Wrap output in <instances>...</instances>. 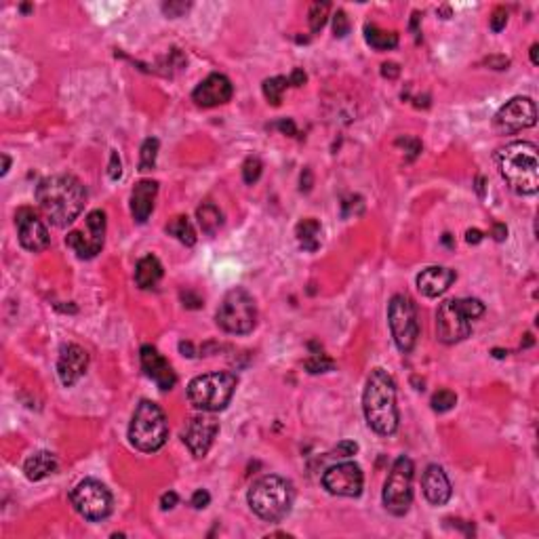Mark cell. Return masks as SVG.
<instances>
[{
  "mask_svg": "<svg viewBox=\"0 0 539 539\" xmlns=\"http://www.w3.org/2000/svg\"><path fill=\"white\" fill-rule=\"evenodd\" d=\"M36 202L41 211L57 227L74 224L87 205V188L74 175H51L36 188Z\"/></svg>",
  "mask_w": 539,
  "mask_h": 539,
  "instance_id": "6da1fadb",
  "label": "cell"
},
{
  "mask_svg": "<svg viewBox=\"0 0 539 539\" xmlns=\"http://www.w3.org/2000/svg\"><path fill=\"white\" fill-rule=\"evenodd\" d=\"M362 411L373 432L392 436L399 430V406H396V384L384 369H373L362 394Z\"/></svg>",
  "mask_w": 539,
  "mask_h": 539,
  "instance_id": "7a4b0ae2",
  "label": "cell"
},
{
  "mask_svg": "<svg viewBox=\"0 0 539 539\" xmlns=\"http://www.w3.org/2000/svg\"><path fill=\"white\" fill-rule=\"evenodd\" d=\"M499 171L510 190L520 196H533L539 190L538 145L531 141H512L497 154Z\"/></svg>",
  "mask_w": 539,
  "mask_h": 539,
  "instance_id": "3957f363",
  "label": "cell"
},
{
  "mask_svg": "<svg viewBox=\"0 0 539 539\" xmlns=\"http://www.w3.org/2000/svg\"><path fill=\"white\" fill-rule=\"evenodd\" d=\"M247 499L253 514H257L266 523H278L291 512L293 501H295V491L287 478L268 474L251 485Z\"/></svg>",
  "mask_w": 539,
  "mask_h": 539,
  "instance_id": "277c9868",
  "label": "cell"
},
{
  "mask_svg": "<svg viewBox=\"0 0 539 539\" xmlns=\"http://www.w3.org/2000/svg\"><path fill=\"white\" fill-rule=\"evenodd\" d=\"M485 314V304L476 297L447 299L436 312V337L443 344L463 342L472 331V320Z\"/></svg>",
  "mask_w": 539,
  "mask_h": 539,
  "instance_id": "5b68a950",
  "label": "cell"
},
{
  "mask_svg": "<svg viewBox=\"0 0 539 539\" xmlns=\"http://www.w3.org/2000/svg\"><path fill=\"white\" fill-rule=\"evenodd\" d=\"M169 438V423L163 409L152 401L137 404L129 426V441L141 453H156Z\"/></svg>",
  "mask_w": 539,
  "mask_h": 539,
  "instance_id": "8992f818",
  "label": "cell"
},
{
  "mask_svg": "<svg viewBox=\"0 0 539 539\" xmlns=\"http://www.w3.org/2000/svg\"><path fill=\"white\" fill-rule=\"evenodd\" d=\"M236 386H238V377L227 371L198 375L188 386V399L198 411H205V413L224 411L236 392Z\"/></svg>",
  "mask_w": 539,
  "mask_h": 539,
  "instance_id": "52a82bcc",
  "label": "cell"
},
{
  "mask_svg": "<svg viewBox=\"0 0 539 539\" xmlns=\"http://www.w3.org/2000/svg\"><path fill=\"white\" fill-rule=\"evenodd\" d=\"M255 322H257L255 299L240 287L227 291L217 310V324L225 333L247 335L255 329Z\"/></svg>",
  "mask_w": 539,
  "mask_h": 539,
  "instance_id": "ba28073f",
  "label": "cell"
},
{
  "mask_svg": "<svg viewBox=\"0 0 539 539\" xmlns=\"http://www.w3.org/2000/svg\"><path fill=\"white\" fill-rule=\"evenodd\" d=\"M413 461L406 455H401L386 478L381 497L386 510L394 516H404L413 503Z\"/></svg>",
  "mask_w": 539,
  "mask_h": 539,
  "instance_id": "9c48e42d",
  "label": "cell"
},
{
  "mask_svg": "<svg viewBox=\"0 0 539 539\" xmlns=\"http://www.w3.org/2000/svg\"><path fill=\"white\" fill-rule=\"evenodd\" d=\"M388 322L392 337L399 350L409 354L419 337V322H417V308L409 295H394L388 306Z\"/></svg>",
  "mask_w": 539,
  "mask_h": 539,
  "instance_id": "30bf717a",
  "label": "cell"
},
{
  "mask_svg": "<svg viewBox=\"0 0 539 539\" xmlns=\"http://www.w3.org/2000/svg\"><path fill=\"white\" fill-rule=\"evenodd\" d=\"M72 505L83 518L97 523L112 514V493L99 481L85 478L72 491Z\"/></svg>",
  "mask_w": 539,
  "mask_h": 539,
  "instance_id": "8fae6325",
  "label": "cell"
},
{
  "mask_svg": "<svg viewBox=\"0 0 539 539\" xmlns=\"http://www.w3.org/2000/svg\"><path fill=\"white\" fill-rule=\"evenodd\" d=\"M106 240V213L95 209L85 220L83 230H72L66 238V245L81 257V260H93Z\"/></svg>",
  "mask_w": 539,
  "mask_h": 539,
  "instance_id": "7c38bea8",
  "label": "cell"
},
{
  "mask_svg": "<svg viewBox=\"0 0 539 539\" xmlns=\"http://www.w3.org/2000/svg\"><path fill=\"white\" fill-rule=\"evenodd\" d=\"M535 123H538V108L531 97H512L505 106L499 108L493 120L495 129L503 135L531 129L535 127Z\"/></svg>",
  "mask_w": 539,
  "mask_h": 539,
  "instance_id": "4fadbf2b",
  "label": "cell"
},
{
  "mask_svg": "<svg viewBox=\"0 0 539 539\" xmlns=\"http://www.w3.org/2000/svg\"><path fill=\"white\" fill-rule=\"evenodd\" d=\"M362 485H364V476H362L360 466H356L354 461H344V463L331 466L322 474V487L331 495L359 497L362 493Z\"/></svg>",
  "mask_w": 539,
  "mask_h": 539,
  "instance_id": "5bb4252c",
  "label": "cell"
},
{
  "mask_svg": "<svg viewBox=\"0 0 539 539\" xmlns=\"http://www.w3.org/2000/svg\"><path fill=\"white\" fill-rule=\"evenodd\" d=\"M217 432H220V421L213 415H207L202 411V415H194L188 421L183 430V443L188 445V449L194 457H205L213 447Z\"/></svg>",
  "mask_w": 539,
  "mask_h": 539,
  "instance_id": "9a60e30c",
  "label": "cell"
},
{
  "mask_svg": "<svg viewBox=\"0 0 539 539\" xmlns=\"http://www.w3.org/2000/svg\"><path fill=\"white\" fill-rule=\"evenodd\" d=\"M15 224H17V236H19V245L26 249V251H32V253H41L48 247V230L46 225L43 224V220L30 209V207H24L17 211L15 215Z\"/></svg>",
  "mask_w": 539,
  "mask_h": 539,
  "instance_id": "2e32d148",
  "label": "cell"
},
{
  "mask_svg": "<svg viewBox=\"0 0 539 539\" xmlns=\"http://www.w3.org/2000/svg\"><path fill=\"white\" fill-rule=\"evenodd\" d=\"M89 366V354L78 344H63L57 359V375L66 388H72Z\"/></svg>",
  "mask_w": 539,
  "mask_h": 539,
  "instance_id": "e0dca14e",
  "label": "cell"
},
{
  "mask_svg": "<svg viewBox=\"0 0 539 539\" xmlns=\"http://www.w3.org/2000/svg\"><path fill=\"white\" fill-rule=\"evenodd\" d=\"M141 369L143 373L163 390V392H169L175 388L178 384V375L173 371V366L167 362V359L154 348V346H141Z\"/></svg>",
  "mask_w": 539,
  "mask_h": 539,
  "instance_id": "ac0fdd59",
  "label": "cell"
},
{
  "mask_svg": "<svg viewBox=\"0 0 539 539\" xmlns=\"http://www.w3.org/2000/svg\"><path fill=\"white\" fill-rule=\"evenodd\" d=\"M232 93H234V87H232V83H230L227 76H224V74H211V76H207L194 89L192 99L200 108H215V106L227 103L232 99Z\"/></svg>",
  "mask_w": 539,
  "mask_h": 539,
  "instance_id": "d6986e66",
  "label": "cell"
},
{
  "mask_svg": "<svg viewBox=\"0 0 539 539\" xmlns=\"http://www.w3.org/2000/svg\"><path fill=\"white\" fill-rule=\"evenodd\" d=\"M421 487H423L426 499L432 505H445L451 499V495H453L447 472L441 466H436V463H432V466L426 468L423 478H421Z\"/></svg>",
  "mask_w": 539,
  "mask_h": 539,
  "instance_id": "ffe728a7",
  "label": "cell"
},
{
  "mask_svg": "<svg viewBox=\"0 0 539 539\" xmlns=\"http://www.w3.org/2000/svg\"><path fill=\"white\" fill-rule=\"evenodd\" d=\"M455 278H457L455 270L432 266V268L421 270L417 274V289L426 297H438L455 282Z\"/></svg>",
  "mask_w": 539,
  "mask_h": 539,
  "instance_id": "44dd1931",
  "label": "cell"
},
{
  "mask_svg": "<svg viewBox=\"0 0 539 539\" xmlns=\"http://www.w3.org/2000/svg\"><path fill=\"white\" fill-rule=\"evenodd\" d=\"M158 194V183L152 180H141L135 183L131 192V213L137 224H145L154 211V200Z\"/></svg>",
  "mask_w": 539,
  "mask_h": 539,
  "instance_id": "7402d4cb",
  "label": "cell"
},
{
  "mask_svg": "<svg viewBox=\"0 0 539 539\" xmlns=\"http://www.w3.org/2000/svg\"><path fill=\"white\" fill-rule=\"evenodd\" d=\"M57 470V457L48 451H38L34 455H30L24 463V472L28 481H43L46 476H51Z\"/></svg>",
  "mask_w": 539,
  "mask_h": 539,
  "instance_id": "603a6c76",
  "label": "cell"
},
{
  "mask_svg": "<svg viewBox=\"0 0 539 539\" xmlns=\"http://www.w3.org/2000/svg\"><path fill=\"white\" fill-rule=\"evenodd\" d=\"M163 278V264L154 255H145L137 262L135 282L139 289H154Z\"/></svg>",
  "mask_w": 539,
  "mask_h": 539,
  "instance_id": "cb8c5ba5",
  "label": "cell"
},
{
  "mask_svg": "<svg viewBox=\"0 0 539 539\" xmlns=\"http://www.w3.org/2000/svg\"><path fill=\"white\" fill-rule=\"evenodd\" d=\"M295 234H297V240L304 251H310V253L318 251V247H320V222L318 220L314 217L302 220L295 227Z\"/></svg>",
  "mask_w": 539,
  "mask_h": 539,
  "instance_id": "d4e9b609",
  "label": "cell"
},
{
  "mask_svg": "<svg viewBox=\"0 0 539 539\" xmlns=\"http://www.w3.org/2000/svg\"><path fill=\"white\" fill-rule=\"evenodd\" d=\"M364 41L369 46H373L375 51H390L399 45V34L396 32H388L377 28L375 24H366L364 26Z\"/></svg>",
  "mask_w": 539,
  "mask_h": 539,
  "instance_id": "484cf974",
  "label": "cell"
},
{
  "mask_svg": "<svg viewBox=\"0 0 539 539\" xmlns=\"http://www.w3.org/2000/svg\"><path fill=\"white\" fill-rule=\"evenodd\" d=\"M196 217H198V224L202 227V232L209 234V236H213L222 227V224H224V215H222V211L213 202L200 205L198 211H196Z\"/></svg>",
  "mask_w": 539,
  "mask_h": 539,
  "instance_id": "4316f807",
  "label": "cell"
},
{
  "mask_svg": "<svg viewBox=\"0 0 539 539\" xmlns=\"http://www.w3.org/2000/svg\"><path fill=\"white\" fill-rule=\"evenodd\" d=\"M167 234L175 236L181 245H185V247H194V245H196V232H194V227H192L190 220H188L185 215L173 217V220L167 224Z\"/></svg>",
  "mask_w": 539,
  "mask_h": 539,
  "instance_id": "83f0119b",
  "label": "cell"
},
{
  "mask_svg": "<svg viewBox=\"0 0 539 539\" xmlns=\"http://www.w3.org/2000/svg\"><path fill=\"white\" fill-rule=\"evenodd\" d=\"M158 139L156 137H148L141 143V154H139V171H152L156 165V156H158Z\"/></svg>",
  "mask_w": 539,
  "mask_h": 539,
  "instance_id": "f1b7e54d",
  "label": "cell"
},
{
  "mask_svg": "<svg viewBox=\"0 0 539 539\" xmlns=\"http://www.w3.org/2000/svg\"><path fill=\"white\" fill-rule=\"evenodd\" d=\"M289 87V78L287 76H274L264 81V95L272 106H280L282 101V93Z\"/></svg>",
  "mask_w": 539,
  "mask_h": 539,
  "instance_id": "f546056e",
  "label": "cell"
},
{
  "mask_svg": "<svg viewBox=\"0 0 539 539\" xmlns=\"http://www.w3.org/2000/svg\"><path fill=\"white\" fill-rule=\"evenodd\" d=\"M329 11H331V4L329 2H314L310 6V13H308V21H310V30L312 32H320L327 24V17H329Z\"/></svg>",
  "mask_w": 539,
  "mask_h": 539,
  "instance_id": "4dcf8cb0",
  "label": "cell"
},
{
  "mask_svg": "<svg viewBox=\"0 0 539 539\" xmlns=\"http://www.w3.org/2000/svg\"><path fill=\"white\" fill-rule=\"evenodd\" d=\"M432 409L436 411V413H447L451 411L455 404H457V396H455V392H451V390H438L434 396H432Z\"/></svg>",
  "mask_w": 539,
  "mask_h": 539,
  "instance_id": "1f68e13d",
  "label": "cell"
},
{
  "mask_svg": "<svg viewBox=\"0 0 539 539\" xmlns=\"http://www.w3.org/2000/svg\"><path fill=\"white\" fill-rule=\"evenodd\" d=\"M304 366H306V371L308 373H329V371H333L335 369V362L331 359H327L324 354H314V356H310V359L304 362Z\"/></svg>",
  "mask_w": 539,
  "mask_h": 539,
  "instance_id": "d6a6232c",
  "label": "cell"
},
{
  "mask_svg": "<svg viewBox=\"0 0 539 539\" xmlns=\"http://www.w3.org/2000/svg\"><path fill=\"white\" fill-rule=\"evenodd\" d=\"M262 169H264L262 160L257 156H249L242 165V180L247 183H255L262 178Z\"/></svg>",
  "mask_w": 539,
  "mask_h": 539,
  "instance_id": "836d02e7",
  "label": "cell"
},
{
  "mask_svg": "<svg viewBox=\"0 0 539 539\" xmlns=\"http://www.w3.org/2000/svg\"><path fill=\"white\" fill-rule=\"evenodd\" d=\"M333 32L337 38H344L350 34V19H348L346 11H342V9L333 15Z\"/></svg>",
  "mask_w": 539,
  "mask_h": 539,
  "instance_id": "e575fe53",
  "label": "cell"
},
{
  "mask_svg": "<svg viewBox=\"0 0 539 539\" xmlns=\"http://www.w3.org/2000/svg\"><path fill=\"white\" fill-rule=\"evenodd\" d=\"M188 9H190V2H180V0H169L163 4V11L169 17H181Z\"/></svg>",
  "mask_w": 539,
  "mask_h": 539,
  "instance_id": "d590c367",
  "label": "cell"
},
{
  "mask_svg": "<svg viewBox=\"0 0 539 539\" xmlns=\"http://www.w3.org/2000/svg\"><path fill=\"white\" fill-rule=\"evenodd\" d=\"M505 24H508V11H505L503 6H497L493 11V15H491L489 26H491L493 32H501V30L505 28Z\"/></svg>",
  "mask_w": 539,
  "mask_h": 539,
  "instance_id": "8d00e7d4",
  "label": "cell"
},
{
  "mask_svg": "<svg viewBox=\"0 0 539 539\" xmlns=\"http://www.w3.org/2000/svg\"><path fill=\"white\" fill-rule=\"evenodd\" d=\"M108 175H110V180L112 181L120 180V175H123V163H120V156H118V152H116V150H112V154H110Z\"/></svg>",
  "mask_w": 539,
  "mask_h": 539,
  "instance_id": "74e56055",
  "label": "cell"
},
{
  "mask_svg": "<svg viewBox=\"0 0 539 539\" xmlns=\"http://www.w3.org/2000/svg\"><path fill=\"white\" fill-rule=\"evenodd\" d=\"M209 503H211V495L207 493L205 489H198L196 493L192 495V505H194L196 510H205Z\"/></svg>",
  "mask_w": 539,
  "mask_h": 539,
  "instance_id": "f35d334b",
  "label": "cell"
},
{
  "mask_svg": "<svg viewBox=\"0 0 539 539\" xmlns=\"http://www.w3.org/2000/svg\"><path fill=\"white\" fill-rule=\"evenodd\" d=\"M485 63H487L489 68H493V70H508L510 59H508V57H503V55H491V57H487V59H485Z\"/></svg>",
  "mask_w": 539,
  "mask_h": 539,
  "instance_id": "ab89813d",
  "label": "cell"
},
{
  "mask_svg": "<svg viewBox=\"0 0 539 539\" xmlns=\"http://www.w3.org/2000/svg\"><path fill=\"white\" fill-rule=\"evenodd\" d=\"M178 501H180V497L175 491H167V493H163L160 497V508L167 512V510H173L175 505H178Z\"/></svg>",
  "mask_w": 539,
  "mask_h": 539,
  "instance_id": "60d3db41",
  "label": "cell"
},
{
  "mask_svg": "<svg viewBox=\"0 0 539 539\" xmlns=\"http://www.w3.org/2000/svg\"><path fill=\"white\" fill-rule=\"evenodd\" d=\"M399 74H401V68H399V63L390 61V63H384V66H381V76H384V78H390V81H394V78H399Z\"/></svg>",
  "mask_w": 539,
  "mask_h": 539,
  "instance_id": "b9f144b4",
  "label": "cell"
},
{
  "mask_svg": "<svg viewBox=\"0 0 539 539\" xmlns=\"http://www.w3.org/2000/svg\"><path fill=\"white\" fill-rule=\"evenodd\" d=\"M359 451V445L354 443V441H342L339 445H337V453L342 455V457H350V455H354Z\"/></svg>",
  "mask_w": 539,
  "mask_h": 539,
  "instance_id": "7bdbcfd3",
  "label": "cell"
},
{
  "mask_svg": "<svg viewBox=\"0 0 539 539\" xmlns=\"http://www.w3.org/2000/svg\"><path fill=\"white\" fill-rule=\"evenodd\" d=\"M306 81H308V76L302 68H295L289 76V85H293V87H302V85H306Z\"/></svg>",
  "mask_w": 539,
  "mask_h": 539,
  "instance_id": "ee69618b",
  "label": "cell"
},
{
  "mask_svg": "<svg viewBox=\"0 0 539 539\" xmlns=\"http://www.w3.org/2000/svg\"><path fill=\"white\" fill-rule=\"evenodd\" d=\"M491 234H493V238L497 240V242H503V240L508 238V227H505L503 224H495Z\"/></svg>",
  "mask_w": 539,
  "mask_h": 539,
  "instance_id": "f6af8a7d",
  "label": "cell"
},
{
  "mask_svg": "<svg viewBox=\"0 0 539 539\" xmlns=\"http://www.w3.org/2000/svg\"><path fill=\"white\" fill-rule=\"evenodd\" d=\"M466 240H468L470 245H478V242L483 240V232L476 230V227H474V230H468V232H466Z\"/></svg>",
  "mask_w": 539,
  "mask_h": 539,
  "instance_id": "bcb514c9",
  "label": "cell"
},
{
  "mask_svg": "<svg viewBox=\"0 0 539 539\" xmlns=\"http://www.w3.org/2000/svg\"><path fill=\"white\" fill-rule=\"evenodd\" d=\"M310 190H312V171L306 169L302 173V192H310Z\"/></svg>",
  "mask_w": 539,
  "mask_h": 539,
  "instance_id": "7dc6e473",
  "label": "cell"
},
{
  "mask_svg": "<svg viewBox=\"0 0 539 539\" xmlns=\"http://www.w3.org/2000/svg\"><path fill=\"white\" fill-rule=\"evenodd\" d=\"M278 129H280L282 133H287V135L297 133V129H295L293 120H280V123H278Z\"/></svg>",
  "mask_w": 539,
  "mask_h": 539,
  "instance_id": "c3c4849f",
  "label": "cell"
},
{
  "mask_svg": "<svg viewBox=\"0 0 539 539\" xmlns=\"http://www.w3.org/2000/svg\"><path fill=\"white\" fill-rule=\"evenodd\" d=\"M181 299H183V302H185V299L190 302V304H188V308H200V306H202L200 297H194L192 293H181Z\"/></svg>",
  "mask_w": 539,
  "mask_h": 539,
  "instance_id": "681fc988",
  "label": "cell"
},
{
  "mask_svg": "<svg viewBox=\"0 0 539 539\" xmlns=\"http://www.w3.org/2000/svg\"><path fill=\"white\" fill-rule=\"evenodd\" d=\"M476 192L478 196H485V178H476Z\"/></svg>",
  "mask_w": 539,
  "mask_h": 539,
  "instance_id": "f907efd6",
  "label": "cell"
},
{
  "mask_svg": "<svg viewBox=\"0 0 539 539\" xmlns=\"http://www.w3.org/2000/svg\"><path fill=\"white\" fill-rule=\"evenodd\" d=\"M9 167H11V158H9V156L4 154V156H2V175H6Z\"/></svg>",
  "mask_w": 539,
  "mask_h": 539,
  "instance_id": "816d5d0a",
  "label": "cell"
},
{
  "mask_svg": "<svg viewBox=\"0 0 539 539\" xmlns=\"http://www.w3.org/2000/svg\"><path fill=\"white\" fill-rule=\"evenodd\" d=\"M538 51H539V45H533V46H531V61H533V63H535V66H538V63H539V59H538Z\"/></svg>",
  "mask_w": 539,
  "mask_h": 539,
  "instance_id": "f5cc1de1",
  "label": "cell"
},
{
  "mask_svg": "<svg viewBox=\"0 0 539 539\" xmlns=\"http://www.w3.org/2000/svg\"><path fill=\"white\" fill-rule=\"evenodd\" d=\"M421 17H419V13H413V21H411V30L413 32H417V21H419Z\"/></svg>",
  "mask_w": 539,
  "mask_h": 539,
  "instance_id": "db71d44e",
  "label": "cell"
},
{
  "mask_svg": "<svg viewBox=\"0 0 539 539\" xmlns=\"http://www.w3.org/2000/svg\"><path fill=\"white\" fill-rule=\"evenodd\" d=\"M529 346H533V335H531V333H527V335H525V344H523V348H529Z\"/></svg>",
  "mask_w": 539,
  "mask_h": 539,
  "instance_id": "11a10c76",
  "label": "cell"
},
{
  "mask_svg": "<svg viewBox=\"0 0 539 539\" xmlns=\"http://www.w3.org/2000/svg\"><path fill=\"white\" fill-rule=\"evenodd\" d=\"M493 356L495 359H503V356H508V352H503V350H493Z\"/></svg>",
  "mask_w": 539,
  "mask_h": 539,
  "instance_id": "9f6ffc18",
  "label": "cell"
}]
</instances>
